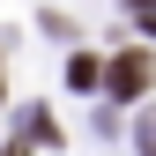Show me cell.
Instances as JSON below:
<instances>
[{"label": "cell", "mask_w": 156, "mask_h": 156, "mask_svg": "<svg viewBox=\"0 0 156 156\" xmlns=\"http://www.w3.org/2000/svg\"><path fill=\"white\" fill-rule=\"evenodd\" d=\"M67 82H74V89H89V82H97V60H89V52H74V60H67Z\"/></svg>", "instance_id": "2"}, {"label": "cell", "mask_w": 156, "mask_h": 156, "mask_svg": "<svg viewBox=\"0 0 156 156\" xmlns=\"http://www.w3.org/2000/svg\"><path fill=\"white\" fill-rule=\"evenodd\" d=\"M149 74H156V60H149L141 45L119 52V60H112V97H119V104H126V97H141V89H149Z\"/></svg>", "instance_id": "1"}, {"label": "cell", "mask_w": 156, "mask_h": 156, "mask_svg": "<svg viewBox=\"0 0 156 156\" xmlns=\"http://www.w3.org/2000/svg\"><path fill=\"white\" fill-rule=\"evenodd\" d=\"M15 156H23V149H15Z\"/></svg>", "instance_id": "4"}, {"label": "cell", "mask_w": 156, "mask_h": 156, "mask_svg": "<svg viewBox=\"0 0 156 156\" xmlns=\"http://www.w3.org/2000/svg\"><path fill=\"white\" fill-rule=\"evenodd\" d=\"M134 15H141V23H149V30H156V0H134Z\"/></svg>", "instance_id": "3"}]
</instances>
